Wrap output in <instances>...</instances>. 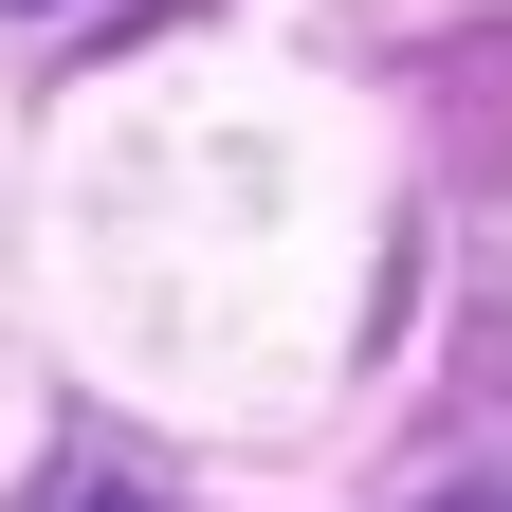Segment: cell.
I'll list each match as a JSON object with an SVG mask.
<instances>
[{
	"mask_svg": "<svg viewBox=\"0 0 512 512\" xmlns=\"http://www.w3.org/2000/svg\"><path fill=\"white\" fill-rule=\"evenodd\" d=\"M55 512H165V494H128V476H92V494H55Z\"/></svg>",
	"mask_w": 512,
	"mask_h": 512,
	"instance_id": "obj_1",
	"label": "cell"
},
{
	"mask_svg": "<svg viewBox=\"0 0 512 512\" xmlns=\"http://www.w3.org/2000/svg\"><path fill=\"white\" fill-rule=\"evenodd\" d=\"M439 512H512V494H439Z\"/></svg>",
	"mask_w": 512,
	"mask_h": 512,
	"instance_id": "obj_2",
	"label": "cell"
}]
</instances>
